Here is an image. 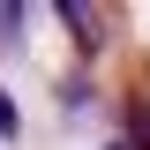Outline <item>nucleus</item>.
I'll return each mask as SVG.
<instances>
[{
    "mask_svg": "<svg viewBox=\"0 0 150 150\" xmlns=\"http://www.w3.org/2000/svg\"><path fill=\"white\" fill-rule=\"evenodd\" d=\"M0 150H8V143H0Z\"/></svg>",
    "mask_w": 150,
    "mask_h": 150,
    "instance_id": "nucleus-7",
    "label": "nucleus"
},
{
    "mask_svg": "<svg viewBox=\"0 0 150 150\" xmlns=\"http://www.w3.org/2000/svg\"><path fill=\"white\" fill-rule=\"evenodd\" d=\"M0 143H23V112H15V98H8V83H0Z\"/></svg>",
    "mask_w": 150,
    "mask_h": 150,
    "instance_id": "nucleus-5",
    "label": "nucleus"
},
{
    "mask_svg": "<svg viewBox=\"0 0 150 150\" xmlns=\"http://www.w3.org/2000/svg\"><path fill=\"white\" fill-rule=\"evenodd\" d=\"M53 23L75 38V60L90 68V60L105 53V38H112V23H120V15H112V8H83V0H53Z\"/></svg>",
    "mask_w": 150,
    "mask_h": 150,
    "instance_id": "nucleus-1",
    "label": "nucleus"
},
{
    "mask_svg": "<svg viewBox=\"0 0 150 150\" xmlns=\"http://www.w3.org/2000/svg\"><path fill=\"white\" fill-rule=\"evenodd\" d=\"M30 23H38V8L0 0V53H30Z\"/></svg>",
    "mask_w": 150,
    "mask_h": 150,
    "instance_id": "nucleus-2",
    "label": "nucleus"
},
{
    "mask_svg": "<svg viewBox=\"0 0 150 150\" xmlns=\"http://www.w3.org/2000/svg\"><path fill=\"white\" fill-rule=\"evenodd\" d=\"M105 150H128V143H120V135H112V143H105Z\"/></svg>",
    "mask_w": 150,
    "mask_h": 150,
    "instance_id": "nucleus-6",
    "label": "nucleus"
},
{
    "mask_svg": "<svg viewBox=\"0 0 150 150\" xmlns=\"http://www.w3.org/2000/svg\"><path fill=\"white\" fill-rule=\"evenodd\" d=\"M120 143H128V150H150V90L120 98Z\"/></svg>",
    "mask_w": 150,
    "mask_h": 150,
    "instance_id": "nucleus-4",
    "label": "nucleus"
},
{
    "mask_svg": "<svg viewBox=\"0 0 150 150\" xmlns=\"http://www.w3.org/2000/svg\"><path fill=\"white\" fill-rule=\"evenodd\" d=\"M90 105H98V75H90V68H68V75H60V112L83 120Z\"/></svg>",
    "mask_w": 150,
    "mask_h": 150,
    "instance_id": "nucleus-3",
    "label": "nucleus"
}]
</instances>
